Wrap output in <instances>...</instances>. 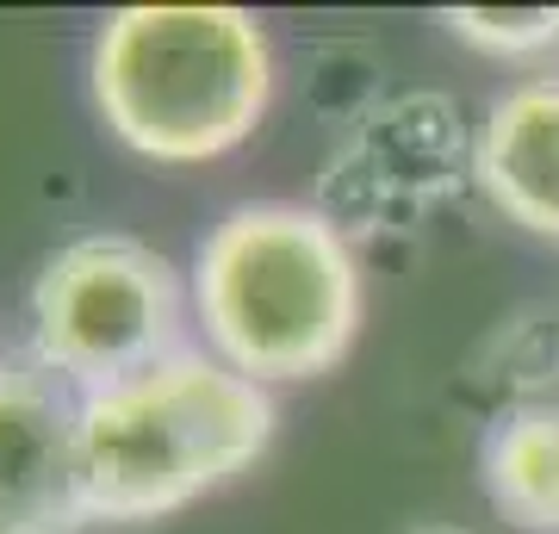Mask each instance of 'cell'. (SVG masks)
<instances>
[{
  "label": "cell",
  "mask_w": 559,
  "mask_h": 534,
  "mask_svg": "<svg viewBox=\"0 0 559 534\" xmlns=\"http://www.w3.org/2000/svg\"><path fill=\"white\" fill-rule=\"evenodd\" d=\"M274 436L249 373L175 355L112 392L81 397V485L94 522H150L237 478Z\"/></svg>",
  "instance_id": "6da1fadb"
},
{
  "label": "cell",
  "mask_w": 559,
  "mask_h": 534,
  "mask_svg": "<svg viewBox=\"0 0 559 534\" xmlns=\"http://www.w3.org/2000/svg\"><path fill=\"white\" fill-rule=\"evenodd\" d=\"M200 317L255 385L330 373L360 330L355 249L311 205H242L200 249Z\"/></svg>",
  "instance_id": "7a4b0ae2"
},
{
  "label": "cell",
  "mask_w": 559,
  "mask_h": 534,
  "mask_svg": "<svg viewBox=\"0 0 559 534\" xmlns=\"http://www.w3.org/2000/svg\"><path fill=\"white\" fill-rule=\"evenodd\" d=\"M274 57L242 7H124L94 44V99L138 156L212 162L267 112Z\"/></svg>",
  "instance_id": "3957f363"
},
{
  "label": "cell",
  "mask_w": 559,
  "mask_h": 534,
  "mask_svg": "<svg viewBox=\"0 0 559 534\" xmlns=\"http://www.w3.org/2000/svg\"><path fill=\"white\" fill-rule=\"evenodd\" d=\"M32 336L50 373L112 392L180 355V274L138 237H81L44 261Z\"/></svg>",
  "instance_id": "277c9868"
},
{
  "label": "cell",
  "mask_w": 559,
  "mask_h": 534,
  "mask_svg": "<svg viewBox=\"0 0 559 534\" xmlns=\"http://www.w3.org/2000/svg\"><path fill=\"white\" fill-rule=\"evenodd\" d=\"M87 515L81 485V404L50 367H0V534H75Z\"/></svg>",
  "instance_id": "5b68a950"
},
{
  "label": "cell",
  "mask_w": 559,
  "mask_h": 534,
  "mask_svg": "<svg viewBox=\"0 0 559 534\" xmlns=\"http://www.w3.org/2000/svg\"><path fill=\"white\" fill-rule=\"evenodd\" d=\"M479 187L503 218L559 237V81H528L491 106L479 138Z\"/></svg>",
  "instance_id": "8992f818"
},
{
  "label": "cell",
  "mask_w": 559,
  "mask_h": 534,
  "mask_svg": "<svg viewBox=\"0 0 559 534\" xmlns=\"http://www.w3.org/2000/svg\"><path fill=\"white\" fill-rule=\"evenodd\" d=\"M485 497L516 529L559 534V411L503 416L485 441Z\"/></svg>",
  "instance_id": "52a82bcc"
},
{
  "label": "cell",
  "mask_w": 559,
  "mask_h": 534,
  "mask_svg": "<svg viewBox=\"0 0 559 534\" xmlns=\"http://www.w3.org/2000/svg\"><path fill=\"white\" fill-rule=\"evenodd\" d=\"M441 25L460 44L503 62H535L559 50V7H454V13H441Z\"/></svg>",
  "instance_id": "ba28073f"
},
{
  "label": "cell",
  "mask_w": 559,
  "mask_h": 534,
  "mask_svg": "<svg viewBox=\"0 0 559 534\" xmlns=\"http://www.w3.org/2000/svg\"><path fill=\"white\" fill-rule=\"evenodd\" d=\"M411 534H473V529H441L436 522V529H411Z\"/></svg>",
  "instance_id": "9c48e42d"
}]
</instances>
